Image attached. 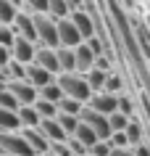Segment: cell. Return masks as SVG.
Segmentation results:
<instances>
[{
	"mask_svg": "<svg viewBox=\"0 0 150 156\" xmlns=\"http://www.w3.org/2000/svg\"><path fill=\"white\" fill-rule=\"evenodd\" d=\"M55 82H58V87L63 90L66 98L87 103L90 95H92V90H90V85H87V80H84L82 72H61V74H55Z\"/></svg>",
	"mask_w": 150,
	"mask_h": 156,
	"instance_id": "6da1fadb",
	"label": "cell"
},
{
	"mask_svg": "<svg viewBox=\"0 0 150 156\" xmlns=\"http://www.w3.org/2000/svg\"><path fill=\"white\" fill-rule=\"evenodd\" d=\"M0 154L11 156H34L29 143L24 140L21 130H0Z\"/></svg>",
	"mask_w": 150,
	"mask_h": 156,
	"instance_id": "7a4b0ae2",
	"label": "cell"
},
{
	"mask_svg": "<svg viewBox=\"0 0 150 156\" xmlns=\"http://www.w3.org/2000/svg\"><path fill=\"white\" fill-rule=\"evenodd\" d=\"M34 34H37V45L58 48V24L48 13H37L34 16Z\"/></svg>",
	"mask_w": 150,
	"mask_h": 156,
	"instance_id": "3957f363",
	"label": "cell"
},
{
	"mask_svg": "<svg viewBox=\"0 0 150 156\" xmlns=\"http://www.w3.org/2000/svg\"><path fill=\"white\" fill-rule=\"evenodd\" d=\"M5 87L11 90L16 106H32L34 101H37V87L29 85L26 80H11V82H5Z\"/></svg>",
	"mask_w": 150,
	"mask_h": 156,
	"instance_id": "277c9868",
	"label": "cell"
},
{
	"mask_svg": "<svg viewBox=\"0 0 150 156\" xmlns=\"http://www.w3.org/2000/svg\"><path fill=\"white\" fill-rule=\"evenodd\" d=\"M34 50H37V42L34 40H26V37H16L13 45L8 48V56L11 61H18V64H32L34 61Z\"/></svg>",
	"mask_w": 150,
	"mask_h": 156,
	"instance_id": "5b68a950",
	"label": "cell"
},
{
	"mask_svg": "<svg viewBox=\"0 0 150 156\" xmlns=\"http://www.w3.org/2000/svg\"><path fill=\"white\" fill-rule=\"evenodd\" d=\"M84 106H90L92 111H98V114H113L118 108V95H113V93H105V90H100V93H92L90 101L84 103Z\"/></svg>",
	"mask_w": 150,
	"mask_h": 156,
	"instance_id": "8992f818",
	"label": "cell"
},
{
	"mask_svg": "<svg viewBox=\"0 0 150 156\" xmlns=\"http://www.w3.org/2000/svg\"><path fill=\"white\" fill-rule=\"evenodd\" d=\"M55 24H58V45H63V48H76L79 42H84L82 34H79V29L74 27V21H71L68 16L58 19Z\"/></svg>",
	"mask_w": 150,
	"mask_h": 156,
	"instance_id": "52a82bcc",
	"label": "cell"
},
{
	"mask_svg": "<svg viewBox=\"0 0 150 156\" xmlns=\"http://www.w3.org/2000/svg\"><path fill=\"white\" fill-rule=\"evenodd\" d=\"M68 19L74 21V27L79 29V34H82V40H90L92 34H98L95 32V19H92L90 11H84V8H76L68 13Z\"/></svg>",
	"mask_w": 150,
	"mask_h": 156,
	"instance_id": "ba28073f",
	"label": "cell"
},
{
	"mask_svg": "<svg viewBox=\"0 0 150 156\" xmlns=\"http://www.w3.org/2000/svg\"><path fill=\"white\" fill-rule=\"evenodd\" d=\"M11 27H13L16 37H26V40L37 42V34H34V16H32V13L18 11L16 16H13V21H11Z\"/></svg>",
	"mask_w": 150,
	"mask_h": 156,
	"instance_id": "9c48e42d",
	"label": "cell"
},
{
	"mask_svg": "<svg viewBox=\"0 0 150 156\" xmlns=\"http://www.w3.org/2000/svg\"><path fill=\"white\" fill-rule=\"evenodd\" d=\"M24 80L40 90V87H45L48 82H53V80H55V74H50L48 69H42V66H37V64L32 61V64L24 66Z\"/></svg>",
	"mask_w": 150,
	"mask_h": 156,
	"instance_id": "30bf717a",
	"label": "cell"
},
{
	"mask_svg": "<svg viewBox=\"0 0 150 156\" xmlns=\"http://www.w3.org/2000/svg\"><path fill=\"white\" fill-rule=\"evenodd\" d=\"M34 64L42 66V69H48L50 74H58V56H55V48H48V45H37L34 50Z\"/></svg>",
	"mask_w": 150,
	"mask_h": 156,
	"instance_id": "8fae6325",
	"label": "cell"
},
{
	"mask_svg": "<svg viewBox=\"0 0 150 156\" xmlns=\"http://www.w3.org/2000/svg\"><path fill=\"white\" fill-rule=\"evenodd\" d=\"M18 130H21L24 140L29 143V148L34 151V156H37V154H48L50 143H48V138L40 132V127H18Z\"/></svg>",
	"mask_w": 150,
	"mask_h": 156,
	"instance_id": "7c38bea8",
	"label": "cell"
},
{
	"mask_svg": "<svg viewBox=\"0 0 150 156\" xmlns=\"http://www.w3.org/2000/svg\"><path fill=\"white\" fill-rule=\"evenodd\" d=\"M40 132L48 138V143H58V140H66L68 135L63 132V127H61V122H58V116H53V119H40Z\"/></svg>",
	"mask_w": 150,
	"mask_h": 156,
	"instance_id": "4fadbf2b",
	"label": "cell"
},
{
	"mask_svg": "<svg viewBox=\"0 0 150 156\" xmlns=\"http://www.w3.org/2000/svg\"><path fill=\"white\" fill-rule=\"evenodd\" d=\"M95 53H92V48L90 45H87V42H79V45H76L74 48V64H76V72H87V69H92V66H95Z\"/></svg>",
	"mask_w": 150,
	"mask_h": 156,
	"instance_id": "5bb4252c",
	"label": "cell"
},
{
	"mask_svg": "<svg viewBox=\"0 0 150 156\" xmlns=\"http://www.w3.org/2000/svg\"><path fill=\"white\" fill-rule=\"evenodd\" d=\"M71 138L76 140V143H79V146L84 148V151H90L92 146H95V143H98V135H95V130H92V127H87V124L82 122V119H79V127H76L74 130V135H71Z\"/></svg>",
	"mask_w": 150,
	"mask_h": 156,
	"instance_id": "9a60e30c",
	"label": "cell"
},
{
	"mask_svg": "<svg viewBox=\"0 0 150 156\" xmlns=\"http://www.w3.org/2000/svg\"><path fill=\"white\" fill-rule=\"evenodd\" d=\"M16 119H18V127H37L40 124V114L37 108L32 106H16Z\"/></svg>",
	"mask_w": 150,
	"mask_h": 156,
	"instance_id": "2e32d148",
	"label": "cell"
},
{
	"mask_svg": "<svg viewBox=\"0 0 150 156\" xmlns=\"http://www.w3.org/2000/svg\"><path fill=\"white\" fill-rule=\"evenodd\" d=\"M105 77H108V72H105V69H98V66H92V69L84 72V80H87V85H90L92 93H100V90H103Z\"/></svg>",
	"mask_w": 150,
	"mask_h": 156,
	"instance_id": "e0dca14e",
	"label": "cell"
},
{
	"mask_svg": "<svg viewBox=\"0 0 150 156\" xmlns=\"http://www.w3.org/2000/svg\"><path fill=\"white\" fill-rule=\"evenodd\" d=\"M55 56H58V69H61V72H76L74 48H63V45H58V48H55Z\"/></svg>",
	"mask_w": 150,
	"mask_h": 156,
	"instance_id": "ac0fdd59",
	"label": "cell"
},
{
	"mask_svg": "<svg viewBox=\"0 0 150 156\" xmlns=\"http://www.w3.org/2000/svg\"><path fill=\"white\" fill-rule=\"evenodd\" d=\"M37 98L50 101V103H58V101L63 98V90H61V87H58V82L53 80V82H48L45 87H40V90H37Z\"/></svg>",
	"mask_w": 150,
	"mask_h": 156,
	"instance_id": "d6986e66",
	"label": "cell"
},
{
	"mask_svg": "<svg viewBox=\"0 0 150 156\" xmlns=\"http://www.w3.org/2000/svg\"><path fill=\"white\" fill-rule=\"evenodd\" d=\"M103 90H105V93H113V95H124V77L116 74V72H108Z\"/></svg>",
	"mask_w": 150,
	"mask_h": 156,
	"instance_id": "ffe728a7",
	"label": "cell"
},
{
	"mask_svg": "<svg viewBox=\"0 0 150 156\" xmlns=\"http://www.w3.org/2000/svg\"><path fill=\"white\" fill-rule=\"evenodd\" d=\"M68 13H71V8L66 5V0H48V16L50 19H66Z\"/></svg>",
	"mask_w": 150,
	"mask_h": 156,
	"instance_id": "44dd1931",
	"label": "cell"
},
{
	"mask_svg": "<svg viewBox=\"0 0 150 156\" xmlns=\"http://www.w3.org/2000/svg\"><path fill=\"white\" fill-rule=\"evenodd\" d=\"M82 108H84V103L82 101H74V98H63L58 101V114H74V116H79L82 114Z\"/></svg>",
	"mask_w": 150,
	"mask_h": 156,
	"instance_id": "7402d4cb",
	"label": "cell"
},
{
	"mask_svg": "<svg viewBox=\"0 0 150 156\" xmlns=\"http://www.w3.org/2000/svg\"><path fill=\"white\" fill-rule=\"evenodd\" d=\"M0 130H18L16 108H5V106H0Z\"/></svg>",
	"mask_w": 150,
	"mask_h": 156,
	"instance_id": "603a6c76",
	"label": "cell"
},
{
	"mask_svg": "<svg viewBox=\"0 0 150 156\" xmlns=\"http://www.w3.org/2000/svg\"><path fill=\"white\" fill-rule=\"evenodd\" d=\"M34 108H37L40 119H53V116H58V103H50V101L37 98L34 101Z\"/></svg>",
	"mask_w": 150,
	"mask_h": 156,
	"instance_id": "cb8c5ba5",
	"label": "cell"
},
{
	"mask_svg": "<svg viewBox=\"0 0 150 156\" xmlns=\"http://www.w3.org/2000/svg\"><path fill=\"white\" fill-rule=\"evenodd\" d=\"M18 11H26V13H48V0H21L18 3Z\"/></svg>",
	"mask_w": 150,
	"mask_h": 156,
	"instance_id": "d4e9b609",
	"label": "cell"
},
{
	"mask_svg": "<svg viewBox=\"0 0 150 156\" xmlns=\"http://www.w3.org/2000/svg\"><path fill=\"white\" fill-rule=\"evenodd\" d=\"M124 132H126V138H129V146H140L142 143V124L137 122V119H129V124L124 127Z\"/></svg>",
	"mask_w": 150,
	"mask_h": 156,
	"instance_id": "484cf974",
	"label": "cell"
},
{
	"mask_svg": "<svg viewBox=\"0 0 150 156\" xmlns=\"http://www.w3.org/2000/svg\"><path fill=\"white\" fill-rule=\"evenodd\" d=\"M16 13H18V5L13 0H0V24H11Z\"/></svg>",
	"mask_w": 150,
	"mask_h": 156,
	"instance_id": "4316f807",
	"label": "cell"
},
{
	"mask_svg": "<svg viewBox=\"0 0 150 156\" xmlns=\"http://www.w3.org/2000/svg\"><path fill=\"white\" fill-rule=\"evenodd\" d=\"M129 119L132 116L129 114H124V111H113V114H108V124H111V132H116V130H124L126 124H129Z\"/></svg>",
	"mask_w": 150,
	"mask_h": 156,
	"instance_id": "83f0119b",
	"label": "cell"
},
{
	"mask_svg": "<svg viewBox=\"0 0 150 156\" xmlns=\"http://www.w3.org/2000/svg\"><path fill=\"white\" fill-rule=\"evenodd\" d=\"M58 122H61V127H63V132L71 138L74 130L79 127V116H74V114H58Z\"/></svg>",
	"mask_w": 150,
	"mask_h": 156,
	"instance_id": "f1b7e54d",
	"label": "cell"
},
{
	"mask_svg": "<svg viewBox=\"0 0 150 156\" xmlns=\"http://www.w3.org/2000/svg\"><path fill=\"white\" fill-rule=\"evenodd\" d=\"M16 40V32L11 24H0V48H11Z\"/></svg>",
	"mask_w": 150,
	"mask_h": 156,
	"instance_id": "f546056e",
	"label": "cell"
},
{
	"mask_svg": "<svg viewBox=\"0 0 150 156\" xmlns=\"http://www.w3.org/2000/svg\"><path fill=\"white\" fill-rule=\"evenodd\" d=\"M87 154H92V156H108L111 154V143H108V140H98Z\"/></svg>",
	"mask_w": 150,
	"mask_h": 156,
	"instance_id": "4dcf8cb0",
	"label": "cell"
},
{
	"mask_svg": "<svg viewBox=\"0 0 150 156\" xmlns=\"http://www.w3.org/2000/svg\"><path fill=\"white\" fill-rule=\"evenodd\" d=\"M108 156H134V154H132V148H113V146H111V154Z\"/></svg>",
	"mask_w": 150,
	"mask_h": 156,
	"instance_id": "1f68e13d",
	"label": "cell"
},
{
	"mask_svg": "<svg viewBox=\"0 0 150 156\" xmlns=\"http://www.w3.org/2000/svg\"><path fill=\"white\" fill-rule=\"evenodd\" d=\"M132 154H134V156H150V148L140 143V146H134V148H132Z\"/></svg>",
	"mask_w": 150,
	"mask_h": 156,
	"instance_id": "d6a6232c",
	"label": "cell"
},
{
	"mask_svg": "<svg viewBox=\"0 0 150 156\" xmlns=\"http://www.w3.org/2000/svg\"><path fill=\"white\" fill-rule=\"evenodd\" d=\"M8 48H0V69H3V66H5V64H8Z\"/></svg>",
	"mask_w": 150,
	"mask_h": 156,
	"instance_id": "836d02e7",
	"label": "cell"
},
{
	"mask_svg": "<svg viewBox=\"0 0 150 156\" xmlns=\"http://www.w3.org/2000/svg\"><path fill=\"white\" fill-rule=\"evenodd\" d=\"M66 5L71 11H76V8H84V0H66Z\"/></svg>",
	"mask_w": 150,
	"mask_h": 156,
	"instance_id": "e575fe53",
	"label": "cell"
},
{
	"mask_svg": "<svg viewBox=\"0 0 150 156\" xmlns=\"http://www.w3.org/2000/svg\"><path fill=\"white\" fill-rule=\"evenodd\" d=\"M13 3H16V5H18V3H21V0H13Z\"/></svg>",
	"mask_w": 150,
	"mask_h": 156,
	"instance_id": "d590c367",
	"label": "cell"
},
{
	"mask_svg": "<svg viewBox=\"0 0 150 156\" xmlns=\"http://www.w3.org/2000/svg\"><path fill=\"white\" fill-rule=\"evenodd\" d=\"M0 82H3V77H0Z\"/></svg>",
	"mask_w": 150,
	"mask_h": 156,
	"instance_id": "8d00e7d4",
	"label": "cell"
}]
</instances>
